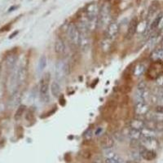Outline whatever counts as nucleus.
Returning <instances> with one entry per match:
<instances>
[{
  "label": "nucleus",
  "instance_id": "obj_11",
  "mask_svg": "<svg viewBox=\"0 0 163 163\" xmlns=\"http://www.w3.org/2000/svg\"><path fill=\"white\" fill-rule=\"evenodd\" d=\"M100 143L104 149H111L114 145V140L109 134H103L100 136Z\"/></svg>",
  "mask_w": 163,
  "mask_h": 163
},
{
  "label": "nucleus",
  "instance_id": "obj_26",
  "mask_svg": "<svg viewBox=\"0 0 163 163\" xmlns=\"http://www.w3.org/2000/svg\"><path fill=\"white\" fill-rule=\"evenodd\" d=\"M16 59H17V56H16V54H11L9 55V56H7V65L10 68L11 67H13L15 63H16Z\"/></svg>",
  "mask_w": 163,
  "mask_h": 163
},
{
  "label": "nucleus",
  "instance_id": "obj_12",
  "mask_svg": "<svg viewBox=\"0 0 163 163\" xmlns=\"http://www.w3.org/2000/svg\"><path fill=\"white\" fill-rule=\"evenodd\" d=\"M134 110L136 115L145 116L150 111V108L146 102H137L135 105Z\"/></svg>",
  "mask_w": 163,
  "mask_h": 163
},
{
  "label": "nucleus",
  "instance_id": "obj_39",
  "mask_svg": "<svg viewBox=\"0 0 163 163\" xmlns=\"http://www.w3.org/2000/svg\"><path fill=\"white\" fill-rule=\"evenodd\" d=\"M160 95H162L163 96V87H160Z\"/></svg>",
  "mask_w": 163,
  "mask_h": 163
},
{
  "label": "nucleus",
  "instance_id": "obj_17",
  "mask_svg": "<svg viewBox=\"0 0 163 163\" xmlns=\"http://www.w3.org/2000/svg\"><path fill=\"white\" fill-rule=\"evenodd\" d=\"M130 127L132 129L141 131L145 127V121L140 119V118H134L130 122Z\"/></svg>",
  "mask_w": 163,
  "mask_h": 163
},
{
  "label": "nucleus",
  "instance_id": "obj_16",
  "mask_svg": "<svg viewBox=\"0 0 163 163\" xmlns=\"http://www.w3.org/2000/svg\"><path fill=\"white\" fill-rule=\"evenodd\" d=\"M27 77V69L25 66L20 67L16 73V81L19 85H21L25 82V79Z\"/></svg>",
  "mask_w": 163,
  "mask_h": 163
},
{
  "label": "nucleus",
  "instance_id": "obj_42",
  "mask_svg": "<svg viewBox=\"0 0 163 163\" xmlns=\"http://www.w3.org/2000/svg\"><path fill=\"white\" fill-rule=\"evenodd\" d=\"M0 136H1V132H0Z\"/></svg>",
  "mask_w": 163,
  "mask_h": 163
},
{
  "label": "nucleus",
  "instance_id": "obj_24",
  "mask_svg": "<svg viewBox=\"0 0 163 163\" xmlns=\"http://www.w3.org/2000/svg\"><path fill=\"white\" fill-rule=\"evenodd\" d=\"M129 136L131 137L132 140H140L142 137V135H141L140 131H138V130H135L132 129V128H130L129 131Z\"/></svg>",
  "mask_w": 163,
  "mask_h": 163
},
{
  "label": "nucleus",
  "instance_id": "obj_21",
  "mask_svg": "<svg viewBox=\"0 0 163 163\" xmlns=\"http://www.w3.org/2000/svg\"><path fill=\"white\" fill-rule=\"evenodd\" d=\"M47 64H48V59H47V57H46L45 56H42L39 58V64H38V72H39V73H41L45 69Z\"/></svg>",
  "mask_w": 163,
  "mask_h": 163
},
{
  "label": "nucleus",
  "instance_id": "obj_25",
  "mask_svg": "<svg viewBox=\"0 0 163 163\" xmlns=\"http://www.w3.org/2000/svg\"><path fill=\"white\" fill-rule=\"evenodd\" d=\"M111 46H112V40H110V39H108V38L104 39V40L102 41L101 48H102V50L104 51V52H109V51L111 49Z\"/></svg>",
  "mask_w": 163,
  "mask_h": 163
},
{
  "label": "nucleus",
  "instance_id": "obj_22",
  "mask_svg": "<svg viewBox=\"0 0 163 163\" xmlns=\"http://www.w3.org/2000/svg\"><path fill=\"white\" fill-rule=\"evenodd\" d=\"M20 100V94L18 92V91H16L14 94H12L11 95V99H10L9 104L11 107L16 106L17 104H19Z\"/></svg>",
  "mask_w": 163,
  "mask_h": 163
},
{
  "label": "nucleus",
  "instance_id": "obj_31",
  "mask_svg": "<svg viewBox=\"0 0 163 163\" xmlns=\"http://www.w3.org/2000/svg\"><path fill=\"white\" fill-rule=\"evenodd\" d=\"M153 111H155L156 113H161V114H163V105H161V104H158V105H157V106L154 108Z\"/></svg>",
  "mask_w": 163,
  "mask_h": 163
},
{
  "label": "nucleus",
  "instance_id": "obj_1",
  "mask_svg": "<svg viewBox=\"0 0 163 163\" xmlns=\"http://www.w3.org/2000/svg\"><path fill=\"white\" fill-rule=\"evenodd\" d=\"M99 12H100V6L98 5L97 2H91L87 5L85 10L86 23L90 32L95 30L97 28Z\"/></svg>",
  "mask_w": 163,
  "mask_h": 163
},
{
  "label": "nucleus",
  "instance_id": "obj_20",
  "mask_svg": "<svg viewBox=\"0 0 163 163\" xmlns=\"http://www.w3.org/2000/svg\"><path fill=\"white\" fill-rule=\"evenodd\" d=\"M146 71H147V68H146L144 64L140 63L135 66L133 74L135 75L136 77H140L141 75L144 74Z\"/></svg>",
  "mask_w": 163,
  "mask_h": 163
},
{
  "label": "nucleus",
  "instance_id": "obj_28",
  "mask_svg": "<svg viewBox=\"0 0 163 163\" xmlns=\"http://www.w3.org/2000/svg\"><path fill=\"white\" fill-rule=\"evenodd\" d=\"M25 119L27 122H34V113H32L31 111H28L26 115H25Z\"/></svg>",
  "mask_w": 163,
  "mask_h": 163
},
{
  "label": "nucleus",
  "instance_id": "obj_19",
  "mask_svg": "<svg viewBox=\"0 0 163 163\" xmlns=\"http://www.w3.org/2000/svg\"><path fill=\"white\" fill-rule=\"evenodd\" d=\"M51 92L55 98H59L61 96V86L57 81L53 82L51 84Z\"/></svg>",
  "mask_w": 163,
  "mask_h": 163
},
{
  "label": "nucleus",
  "instance_id": "obj_7",
  "mask_svg": "<svg viewBox=\"0 0 163 163\" xmlns=\"http://www.w3.org/2000/svg\"><path fill=\"white\" fill-rule=\"evenodd\" d=\"M119 25L117 21H112L106 29V35L108 39L113 41L118 37V34L119 33Z\"/></svg>",
  "mask_w": 163,
  "mask_h": 163
},
{
  "label": "nucleus",
  "instance_id": "obj_37",
  "mask_svg": "<svg viewBox=\"0 0 163 163\" xmlns=\"http://www.w3.org/2000/svg\"><path fill=\"white\" fill-rule=\"evenodd\" d=\"M18 33L19 32L18 31H16V32H14L13 34H11V35H10V37H9V39H12V38H14V37L16 36V34H18Z\"/></svg>",
  "mask_w": 163,
  "mask_h": 163
},
{
  "label": "nucleus",
  "instance_id": "obj_40",
  "mask_svg": "<svg viewBox=\"0 0 163 163\" xmlns=\"http://www.w3.org/2000/svg\"><path fill=\"white\" fill-rule=\"evenodd\" d=\"M127 163H140V162H137V161H128V162Z\"/></svg>",
  "mask_w": 163,
  "mask_h": 163
},
{
  "label": "nucleus",
  "instance_id": "obj_13",
  "mask_svg": "<svg viewBox=\"0 0 163 163\" xmlns=\"http://www.w3.org/2000/svg\"><path fill=\"white\" fill-rule=\"evenodd\" d=\"M139 25V20L137 17H134L132 18V20L130 21V24L128 25V29H127V39H131L133 38V36L135 35V34L137 31Z\"/></svg>",
  "mask_w": 163,
  "mask_h": 163
},
{
  "label": "nucleus",
  "instance_id": "obj_23",
  "mask_svg": "<svg viewBox=\"0 0 163 163\" xmlns=\"http://www.w3.org/2000/svg\"><path fill=\"white\" fill-rule=\"evenodd\" d=\"M25 109H26V107L24 104H21L20 106L18 107V109H16V113H15V115H14V119L16 121H19L20 118H22L23 114L25 113Z\"/></svg>",
  "mask_w": 163,
  "mask_h": 163
},
{
  "label": "nucleus",
  "instance_id": "obj_15",
  "mask_svg": "<svg viewBox=\"0 0 163 163\" xmlns=\"http://www.w3.org/2000/svg\"><path fill=\"white\" fill-rule=\"evenodd\" d=\"M150 59L153 62H163V48H156L150 54Z\"/></svg>",
  "mask_w": 163,
  "mask_h": 163
},
{
  "label": "nucleus",
  "instance_id": "obj_8",
  "mask_svg": "<svg viewBox=\"0 0 163 163\" xmlns=\"http://www.w3.org/2000/svg\"><path fill=\"white\" fill-rule=\"evenodd\" d=\"M140 144L143 147L148 149L155 150L158 148V142L156 138H147V137H141L140 140Z\"/></svg>",
  "mask_w": 163,
  "mask_h": 163
},
{
  "label": "nucleus",
  "instance_id": "obj_2",
  "mask_svg": "<svg viewBox=\"0 0 163 163\" xmlns=\"http://www.w3.org/2000/svg\"><path fill=\"white\" fill-rule=\"evenodd\" d=\"M112 7L111 4L109 2H103L100 7V12L98 17L97 28L104 30L107 27L110 23L113 21L111 16Z\"/></svg>",
  "mask_w": 163,
  "mask_h": 163
},
{
  "label": "nucleus",
  "instance_id": "obj_41",
  "mask_svg": "<svg viewBox=\"0 0 163 163\" xmlns=\"http://www.w3.org/2000/svg\"><path fill=\"white\" fill-rule=\"evenodd\" d=\"M161 48H163V38H162V39H161Z\"/></svg>",
  "mask_w": 163,
  "mask_h": 163
},
{
  "label": "nucleus",
  "instance_id": "obj_32",
  "mask_svg": "<svg viewBox=\"0 0 163 163\" xmlns=\"http://www.w3.org/2000/svg\"><path fill=\"white\" fill-rule=\"evenodd\" d=\"M92 163H104V161H103L101 157H95V158L93 159Z\"/></svg>",
  "mask_w": 163,
  "mask_h": 163
},
{
  "label": "nucleus",
  "instance_id": "obj_35",
  "mask_svg": "<svg viewBox=\"0 0 163 163\" xmlns=\"http://www.w3.org/2000/svg\"><path fill=\"white\" fill-rule=\"evenodd\" d=\"M10 29V26H8V25H6V26H4V27H2L0 29V33H2V32H4V31H7V30H9Z\"/></svg>",
  "mask_w": 163,
  "mask_h": 163
},
{
  "label": "nucleus",
  "instance_id": "obj_30",
  "mask_svg": "<svg viewBox=\"0 0 163 163\" xmlns=\"http://www.w3.org/2000/svg\"><path fill=\"white\" fill-rule=\"evenodd\" d=\"M156 83L160 87H163V73L161 75H160V76L157 78Z\"/></svg>",
  "mask_w": 163,
  "mask_h": 163
},
{
  "label": "nucleus",
  "instance_id": "obj_3",
  "mask_svg": "<svg viewBox=\"0 0 163 163\" xmlns=\"http://www.w3.org/2000/svg\"><path fill=\"white\" fill-rule=\"evenodd\" d=\"M50 73H45L40 79L39 82V96L43 103L47 104L50 100L49 86H50Z\"/></svg>",
  "mask_w": 163,
  "mask_h": 163
},
{
  "label": "nucleus",
  "instance_id": "obj_9",
  "mask_svg": "<svg viewBox=\"0 0 163 163\" xmlns=\"http://www.w3.org/2000/svg\"><path fill=\"white\" fill-rule=\"evenodd\" d=\"M139 153H140V156L143 159L146 160V161H153L157 157V153L155 150L148 149V148H145L143 147V146H141V147L140 148Z\"/></svg>",
  "mask_w": 163,
  "mask_h": 163
},
{
  "label": "nucleus",
  "instance_id": "obj_18",
  "mask_svg": "<svg viewBox=\"0 0 163 163\" xmlns=\"http://www.w3.org/2000/svg\"><path fill=\"white\" fill-rule=\"evenodd\" d=\"M142 137H147V138H156L157 136V132L155 130L150 129L148 127H144L140 131Z\"/></svg>",
  "mask_w": 163,
  "mask_h": 163
},
{
  "label": "nucleus",
  "instance_id": "obj_4",
  "mask_svg": "<svg viewBox=\"0 0 163 163\" xmlns=\"http://www.w3.org/2000/svg\"><path fill=\"white\" fill-rule=\"evenodd\" d=\"M66 34L68 36V39L73 46L78 47L80 38V31L77 28V25L75 23H69L66 29Z\"/></svg>",
  "mask_w": 163,
  "mask_h": 163
},
{
  "label": "nucleus",
  "instance_id": "obj_10",
  "mask_svg": "<svg viewBox=\"0 0 163 163\" xmlns=\"http://www.w3.org/2000/svg\"><path fill=\"white\" fill-rule=\"evenodd\" d=\"M90 32H80V38L78 47L82 51H86L90 47L91 44V39L89 36Z\"/></svg>",
  "mask_w": 163,
  "mask_h": 163
},
{
  "label": "nucleus",
  "instance_id": "obj_33",
  "mask_svg": "<svg viewBox=\"0 0 163 163\" xmlns=\"http://www.w3.org/2000/svg\"><path fill=\"white\" fill-rule=\"evenodd\" d=\"M163 29V14L161 17V20H160V22H159L158 27H157V31H160L161 30Z\"/></svg>",
  "mask_w": 163,
  "mask_h": 163
},
{
  "label": "nucleus",
  "instance_id": "obj_34",
  "mask_svg": "<svg viewBox=\"0 0 163 163\" xmlns=\"http://www.w3.org/2000/svg\"><path fill=\"white\" fill-rule=\"evenodd\" d=\"M60 104L61 105H62V106H64L65 104V97H64L63 95H61L60 96Z\"/></svg>",
  "mask_w": 163,
  "mask_h": 163
},
{
  "label": "nucleus",
  "instance_id": "obj_5",
  "mask_svg": "<svg viewBox=\"0 0 163 163\" xmlns=\"http://www.w3.org/2000/svg\"><path fill=\"white\" fill-rule=\"evenodd\" d=\"M69 73V65L68 64L60 61L56 64V69H55V77L56 81L59 82L65 78L66 75Z\"/></svg>",
  "mask_w": 163,
  "mask_h": 163
},
{
  "label": "nucleus",
  "instance_id": "obj_36",
  "mask_svg": "<svg viewBox=\"0 0 163 163\" xmlns=\"http://www.w3.org/2000/svg\"><path fill=\"white\" fill-rule=\"evenodd\" d=\"M17 8H18V6H12V7H10L9 10H8V11H9V12H11V11H14V10L17 9Z\"/></svg>",
  "mask_w": 163,
  "mask_h": 163
},
{
  "label": "nucleus",
  "instance_id": "obj_29",
  "mask_svg": "<svg viewBox=\"0 0 163 163\" xmlns=\"http://www.w3.org/2000/svg\"><path fill=\"white\" fill-rule=\"evenodd\" d=\"M105 163H122V159L105 158Z\"/></svg>",
  "mask_w": 163,
  "mask_h": 163
},
{
  "label": "nucleus",
  "instance_id": "obj_27",
  "mask_svg": "<svg viewBox=\"0 0 163 163\" xmlns=\"http://www.w3.org/2000/svg\"><path fill=\"white\" fill-rule=\"evenodd\" d=\"M93 135H94V132H93V130L91 128H88L86 130L85 133H84V138L86 140H90V139L92 138Z\"/></svg>",
  "mask_w": 163,
  "mask_h": 163
},
{
  "label": "nucleus",
  "instance_id": "obj_6",
  "mask_svg": "<svg viewBox=\"0 0 163 163\" xmlns=\"http://www.w3.org/2000/svg\"><path fill=\"white\" fill-rule=\"evenodd\" d=\"M163 73L162 62H153L150 67L147 69V76L151 79L156 80Z\"/></svg>",
  "mask_w": 163,
  "mask_h": 163
},
{
  "label": "nucleus",
  "instance_id": "obj_38",
  "mask_svg": "<svg viewBox=\"0 0 163 163\" xmlns=\"http://www.w3.org/2000/svg\"><path fill=\"white\" fill-rule=\"evenodd\" d=\"M159 36L162 37V38H163V29H162V30H160V31H159Z\"/></svg>",
  "mask_w": 163,
  "mask_h": 163
},
{
  "label": "nucleus",
  "instance_id": "obj_14",
  "mask_svg": "<svg viewBox=\"0 0 163 163\" xmlns=\"http://www.w3.org/2000/svg\"><path fill=\"white\" fill-rule=\"evenodd\" d=\"M54 50L55 52H56L58 56H64V55L65 54L66 46L65 42L63 41V39L59 38V39H57L56 40L54 45Z\"/></svg>",
  "mask_w": 163,
  "mask_h": 163
}]
</instances>
